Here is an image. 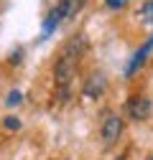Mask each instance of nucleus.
<instances>
[{
    "label": "nucleus",
    "instance_id": "nucleus-1",
    "mask_svg": "<svg viewBox=\"0 0 153 160\" xmlns=\"http://www.w3.org/2000/svg\"><path fill=\"white\" fill-rule=\"evenodd\" d=\"M123 130H125V125H123V119L115 114V112H110L105 119H102V127H100V137H102V148L105 150H110L112 145H118V140L123 137Z\"/></svg>",
    "mask_w": 153,
    "mask_h": 160
},
{
    "label": "nucleus",
    "instance_id": "nucleus-2",
    "mask_svg": "<svg viewBox=\"0 0 153 160\" xmlns=\"http://www.w3.org/2000/svg\"><path fill=\"white\" fill-rule=\"evenodd\" d=\"M125 112H128L130 119H135V122H143V119H148L150 112H153V102H150V97H143V94L130 97V99H128V104H125Z\"/></svg>",
    "mask_w": 153,
    "mask_h": 160
},
{
    "label": "nucleus",
    "instance_id": "nucleus-3",
    "mask_svg": "<svg viewBox=\"0 0 153 160\" xmlns=\"http://www.w3.org/2000/svg\"><path fill=\"white\" fill-rule=\"evenodd\" d=\"M76 61H71L69 56H59L56 58V64H54V82H56V87H69L71 84V79H74V74H76Z\"/></svg>",
    "mask_w": 153,
    "mask_h": 160
},
{
    "label": "nucleus",
    "instance_id": "nucleus-4",
    "mask_svg": "<svg viewBox=\"0 0 153 160\" xmlns=\"http://www.w3.org/2000/svg\"><path fill=\"white\" fill-rule=\"evenodd\" d=\"M150 53H153V36H148V38H145V43H143L135 53H133V58H130L128 66H125V76H128V79L135 76V74L143 69V64L148 61V56H150Z\"/></svg>",
    "mask_w": 153,
    "mask_h": 160
},
{
    "label": "nucleus",
    "instance_id": "nucleus-5",
    "mask_svg": "<svg viewBox=\"0 0 153 160\" xmlns=\"http://www.w3.org/2000/svg\"><path fill=\"white\" fill-rule=\"evenodd\" d=\"M61 53H64V56H69L71 61L79 64V61H82V56L87 53V38H84L82 33L71 36L69 41H66V46H64V51H61Z\"/></svg>",
    "mask_w": 153,
    "mask_h": 160
},
{
    "label": "nucleus",
    "instance_id": "nucleus-6",
    "mask_svg": "<svg viewBox=\"0 0 153 160\" xmlns=\"http://www.w3.org/2000/svg\"><path fill=\"white\" fill-rule=\"evenodd\" d=\"M105 87H107L105 76H102L100 71H94V74L87 76V82H84V94H87L89 99H100L102 92H105Z\"/></svg>",
    "mask_w": 153,
    "mask_h": 160
},
{
    "label": "nucleus",
    "instance_id": "nucleus-7",
    "mask_svg": "<svg viewBox=\"0 0 153 160\" xmlns=\"http://www.w3.org/2000/svg\"><path fill=\"white\" fill-rule=\"evenodd\" d=\"M61 21H64V15H61V8H59V5H54V8L49 10V15H46V21H44V36L54 33V31H56V26H59Z\"/></svg>",
    "mask_w": 153,
    "mask_h": 160
},
{
    "label": "nucleus",
    "instance_id": "nucleus-8",
    "mask_svg": "<svg viewBox=\"0 0 153 160\" xmlns=\"http://www.w3.org/2000/svg\"><path fill=\"white\" fill-rule=\"evenodd\" d=\"M87 3V0H59V8H61V15H64V21L66 18H74L76 13L82 10V5Z\"/></svg>",
    "mask_w": 153,
    "mask_h": 160
},
{
    "label": "nucleus",
    "instance_id": "nucleus-9",
    "mask_svg": "<svg viewBox=\"0 0 153 160\" xmlns=\"http://www.w3.org/2000/svg\"><path fill=\"white\" fill-rule=\"evenodd\" d=\"M138 15H140L143 23H153V0H145L140 5V10H138Z\"/></svg>",
    "mask_w": 153,
    "mask_h": 160
},
{
    "label": "nucleus",
    "instance_id": "nucleus-10",
    "mask_svg": "<svg viewBox=\"0 0 153 160\" xmlns=\"http://www.w3.org/2000/svg\"><path fill=\"white\" fill-rule=\"evenodd\" d=\"M3 127H5V130H10V132H18V130H21V119L10 114V117H5V119H3Z\"/></svg>",
    "mask_w": 153,
    "mask_h": 160
},
{
    "label": "nucleus",
    "instance_id": "nucleus-11",
    "mask_svg": "<svg viewBox=\"0 0 153 160\" xmlns=\"http://www.w3.org/2000/svg\"><path fill=\"white\" fill-rule=\"evenodd\" d=\"M21 102H23V94L18 92V89H13V92L8 94V99H5V104H8V107H15V104H21Z\"/></svg>",
    "mask_w": 153,
    "mask_h": 160
},
{
    "label": "nucleus",
    "instance_id": "nucleus-12",
    "mask_svg": "<svg viewBox=\"0 0 153 160\" xmlns=\"http://www.w3.org/2000/svg\"><path fill=\"white\" fill-rule=\"evenodd\" d=\"M105 5H107L110 10H123V8L128 5V0H105Z\"/></svg>",
    "mask_w": 153,
    "mask_h": 160
},
{
    "label": "nucleus",
    "instance_id": "nucleus-13",
    "mask_svg": "<svg viewBox=\"0 0 153 160\" xmlns=\"http://www.w3.org/2000/svg\"><path fill=\"white\" fill-rule=\"evenodd\" d=\"M21 58H23V48H15V51H13V56H10V64H18Z\"/></svg>",
    "mask_w": 153,
    "mask_h": 160
},
{
    "label": "nucleus",
    "instance_id": "nucleus-14",
    "mask_svg": "<svg viewBox=\"0 0 153 160\" xmlns=\"http://www.w3.org/2000/svg\"><path fill=\"white\" fill-rule=\"evenodd\" d=\"M115 160H128V158H125V155H118V158H115Z\"/></svg>",
    "mask_w": 153,
    "mask_h": 160
},
{
    "label": "nucleus",
    "instance_id": "nucleus-15",
    "mask_svg": "<svg viewBox=\"0 0 153 160\" xmlns=\"http://www.w3.org/2000/svg\"><path fill=\"white\" fill-rule=\"evenodd\" d=\"M150 160H153V158H150Z\"/></svg>",
    "mask_w": 153,
    "mask_h": 160
}]
</instances>
